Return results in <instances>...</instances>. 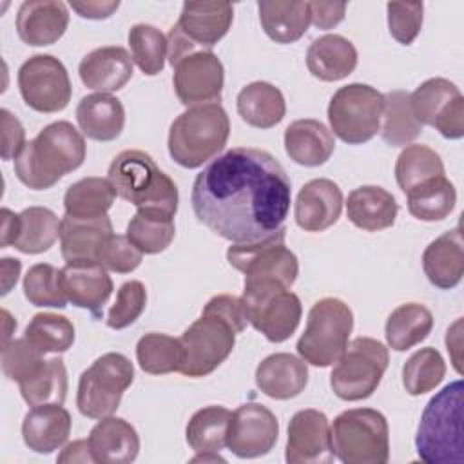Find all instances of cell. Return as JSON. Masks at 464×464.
<instances>
[{"instance_id":"cell-1","label":"cell","mask_w":464,"mask_h":464,"mask_svg":"<svg viewBox=\"0 0 464 464\" xmlns=\"http://www.w3.org/2000/svg\"><path fill=\"white\" fill-rule=\"evenodd\" d=\"M292 183L266 150L234 147L196 176L190 203L196 218L223 239L252 243L281 227L290 210Z\"/></svg>"},{"instance_id":"cell-2","label":"cell","mask_w":464,"mask_h":464,"mask_svg":"<svg viewBox=\"0 0 464 464\" xmlns=\"http://www.w3.org/2000/svg\"><path fill=\"white\" fill-rule=\"evenodd\" d=\"M85 140L69 121L60 120L44 127L25 143L14 160L16 178L33 190H45L85 160Z\"/></svg>"},{"instance_id":"cell-3","label":"cell","mask_w":464,"mask_h":464,"mask_svg":"<svg viewBox=\"0 0 464 464\" xmlns=\"http://www.w3.org/2000/svg\"><path fill=\"white\" fill-rule=\"evenodd\" d=\"M415 448L426 464H464L460 379L446 384L428 401L417 428Z\"/></svg>"},{"instance_id":"cell-4","label":"cell","mask_w":464,"mask_h":464,"mask_svg":"<svg viewBox=\"0 0 464 464\" xmlns=\"http://www.w3.org/2000/svg\"><path fill=\"white\" fill-rule=\"evenodd\" d=\"M228 134L230 120L221 103L194 105L170 123L169 154L178 165L198 169L225 149Z\"/></svg>"},{"instance_id":"cell-5","label":"cell","mask_w":464,"mask_h":464,"mask_svg":"<svg viewBox=\"0 0 464 464\" xmlns=\"http://www.w3.org/2000/svg\"><path fill=\"white\" fill-rule=\"evenodd\" d=\"M107 179L116 196L132 203L136 208L163 210L176 214L178 187L143 150H123L109 165Z\"/></svg>"},{"instance_id":"cell-6","label":"cell","mask_w":464,"mask_h":464,"mask_svg":"<svg viewBox=\"0 0 464 464\" xmlns=\"http://www.w3.org/2000/svg\"><path fill=\"white\" fill-rule=\"evenodd\" d=\"M330 433L334 455L344 464H386L390 459L388 420L373 408L339 413Z\"/></svg>"},{"instance_id":"cell-7","label":"cell","mask_w":464,"mask_h":464,"mask_svg":"<svg viewBox=\"0 0 464 464\" xmlns=\"http://www.w3.org/2000/svg\"><path fill=\"white\" fill-rule=\"evenodd\" d=\"M353 328L350 306L337 297H323L312 304L304 332L297 341L299 357L312 366L334 364L348 346Z\"/></svg>"},{"instance_id":"cell-8","label":"cell","mask_w":464,"mask_h":464,"mask_svg":"<svg viewBox=\"0 0 464 464\" xmlns=\"http://www.w3.org/2000/svg\"><path fill=\"white\" fill-rule=\"evenodd\" d=\"M243 301L248 323L272 343L286 341L299 326L301 301L285 285L268 279H245Z\"/></svg>"},{"instance_id":"cell-9","label":"cell","mask_w":464,"mask_h":464,"mask_svg":"<svg viewBox=\"0 0 464 464\" xmlns=\"http://www.w3.org/2000/svg\"><path fill=\"white\" fill-rule=\"evenodd\" d=\"M132 381L134 366L123 353H103L80 375L76 393L80 413L98 420L112 415Z\"/></svg>"},{"instance_id":"cell-10","label":"cell","mask_w":464,"mask_h":464,"mask_svg":"<svg viewBox=\"0 0 464 464\" xmlns=\"http://www.w3.org/2000/svg\"><path fill=\"white\" fill-rule=\"evenodd\" d=\"M388 348L372 337H355L335 361L330 386L343 401L368 399L382 381L388 368Z\"/></svg>"},{"instance_id":"cell-11","label":"cell","mask_w":464,"mask_h":464,"mask_svg":"<svg viewBox=\"0 0 464 464\" xmlns=\"http://www.w3.org/2000/svg\"><path fill=\"white\" fill-rule=\"evenodd\" d=\"M384 94L366 83L339 87L328 103V121L334 134L348 145L370 141L381 129Z\"/></svg>"},{"instance_id":"cell-12","label":"cell","mask_w":464,"mask_h":464,"mask_svg":"<svg viewBox=\"0 0 464 464\" xmlns=\"http://www.w3.org/2000/svg\"><path fill=\"white\" fill-rule=\"evenodd\" d=\"M234 7L228 2H185L178 24L169 31L170 65L192 51H210L230 29Z\"/></svg>"},{"instance_id":"cell-13","label":"cell","mask_w":464,"mask_h":464,"mask_svg":"<svg viewBox=\"0 0 464 464\" xmlns=\"http://www.w3.org/2000/svg\"><path fill=\"white\" fill-rule=\"evenodd\" d=\"M234 328L214 314H201L179 337V373L205 377L212 373L234 350Z\"/></svg>"},{"instance_id":"cell-14","label":"cell","mask_w":464,"mask_h":464,"mask_svg":"<svg viewBox=\"0 0 464 464\" xmlns=\"http://www.w3.org/2000/svg\"><path fill=\"white\" fill-rule=\"evenodd\" d=\"M286 228L281 227L265 239L252 243H232L227 250L230 266L245 274V279L277 281L290 288L299 274L295 254L285 245Z\"/></svg>"},{"instance_id":"cell-15","label":"cell","mask_w":464,"mask_h":464,"mask_svg":"<svg viewBox=\"0 0 464 464\" xmlns=\"http://www.w3.org/2000/svg\"><path fill=\"white\" fill-rule=\"evenodd\" d=\"M18 89L27 107L51 114L63 111L72 94L65 65L53 54H34L18 69Z\"/></svg>"},{"instance_id":"cell-16","label":"cell","mask_w":464,"mask_h":464,"mask_svg":"<svg viewBox=\"0 0 464 464\" xmlns=\"http://www.w3.org/2000/svg\"><path fill=\"white\" fill-rule=\"evenodd\" d=\"M411 111L420 125L435 127L448 140L464 136V98L446 78H430L410 94Z\"/></svg>"},{"instance_id":"cell-17","label":"cell","mask_w":464,"mask_h":464,"mask_svg":"<svg viewBox=\"0 0 464 464\" xmlns=\"http://www.w3.org/2000/svg\"><path fill=\"white\" fill-rule=\"evenodd\" d=\"M174 91L178 100L187 105L219 103L225 69L212 51H192L172 63Z\"/></svg>"},{"instance_id":"cell-18","label":"cell","mask_w":464,"mask_h":464,"mask_svg":"<svg viewBox=\"0 0 464 464\" xmlns=\"http://www.w3.org/2000/svg\"><path fill=\"white\" fill-rule=\"evenodd\" d=\"M279 437L276 415L259 402L241 404L232 411L227 446L239 459H256L270 453Z\"/></svg>"},{"instance_id":"cell-19","label":"cell","mask_w":464,"mask_h":464,"mask_svg":"<svg viewBox=\"0 0 464 464\" xmlns=\"http://www.w3.org/2000/svg\"><path fill=\"white\" fill-rule=\"evenodd\" d=\"M332 433L326 415L306 408L292 415L285 459L288 464H328L334 460Z\"/></svg>"},{"instance_id":"cell-20","label":"cell","mask_w":464,"mask_h":464,"mask_svg":"<svg viewBox=\"0 0 464 464\" xmlns=\"http://www.w3.org/2000/svg\"><path fill=\"white\" fill-rule=\"evenodd\" d=\"M60 277L67 301L100 317V310L114 288L107 268L96 259L67 261L65 266L60 268Z\"/></svg>"},{"instance_id":"cell-21","label":"cell","mask_w":464,"mask_h":464,"mask_svg":"<svg viewBox=\"0 0 464 464\" xmlns=\"http://www.w3.org/2000/svg\"><path fill=\"white\" fill-rule=\"evenodd\" d=\"M341 210L343 192L339 185L328 178H317L301 187L294 205V218L303 230L323 232L339 219Z\"/></svg>"},{"instance_id":"cell-22","label":"cell","mask_w":464,"mask_h":464,"mask_svg":"<svg viewBox=\"0 0 464 464\" xmlns=\"http://www.w3.org/2000/svg\"><path fill=\"white\" fill-rule=\"evenodd\" d=\"M69 25V11L58 0H25L16 13V33L33 47L58 42Z\"/></svg>"},{"instance_id":"cell-23","label":"cell","mask_w":464,"mask_h":464,"mask_svg":"<svg viewBox=\"0 0 464 464\" xmlns=\"http://www.w3.org/2000/svg\"><path fill=\"white\" fill-rule=\"evenodd\" d=\"M132 63V56L125 47L107 45L85 54L78 65V74L85 87L111 94L130 80Z\"/></svg>"},{"instance_id":"cell-24","label":"cell","mask_w":464,"mask_h":464,"mask_svg":"<svg viewBox=\"0 0 464 464\" xmlns=\"http://www.w3.org/2000/svg\"><path fill=\"white\" fill-rule=\"evenodd\" d=\"M71 413L62 404L33 406L22 420V439L34 453H53L71 435Z\"/></svg>"},{"instance_id":"cell-25","label":"cell","mask_w":464,"mask_h":464,"mask_svg":"<svg viewBox=\"0 0 464 464\" xmlns=\"http://www.w3.org/2000/svg\"><path fill=\"white\" fill-rule=\"evenodd\" d=\"M256 384L270 399L286 401L297 397L308 384V366L292 353H272L257 364Z\"/></svg>"},{"instance_id":"cell-26","label":"cell","mask_w":464,"mask_h":464,"mask_svg":"<svg viewBox=\"0 0 464 464\" xmlns=\"http://www.w3.org/2000/svg\"><path fill=\"white\" fill-rule=\"evenodd\" d=\"M89 448L94 462L129 464L140 451V437L130 422L121 417H103L89 433Z\"/></svg>"},{"instance_id":"cell-27","label":"cell","mask_w":464,"mask_h":464,"mask_svg":"<svg viewBox=\"0 0 464 464\" xmlns=\"http://www.w3.org/2000/svg\"><path fill=\"white\" fill-rule=\"evenodd\" d=\"M422 268L428 281L440 288H455L464 276V241L460 227L433 239L422 252Z\"/></svg>"},{"instance_id":"cell-28","label":"cell","mask_w":464,"mask_h":464,"mask_svg":"<svg viewBox=\"0 0 464 464\" xmlns=\"http://www.w3.org/2000/svg\"><path fill=\"white\" fill-rule=\"evenodd\" d=\"M334 149V134L319 120H295L285 129V150L297 165L319 167L330 160Z\"/></svg>"},{"instance_id":"cell-29","label":"cell","mask_w":464,"mask_h":464,"mask_svg":"<svg viewBox=\"0 0 464 464\" xmlns=\"http://www.w3.org/2000/svg\"><path fill=\"white\" fill-rule=\"evenodd\" d=\"M399 205L392 192L379 185L353 188L346 199V216L352 225L366 232L390 228L395 223Z\"/></svg>"},{"instance_id":"cell-30","label":"cell","mask_w":464,"mask_h":464,"mask_svg":"<svg viewBox=\"0 0 464 464\" xmlns=\"http://www.w3.org/2000/svg\"><path fill=\"white\" fill-rule=\"evenodd\" d=\"M306 67L312 76L323 82L343 80L357 67V49L341 34H323L310 44Z\"/></svg>"},{"instance_id":"cell-31","label":"cell","mask_w":464,"mask_h":464,"mask_svg":"<svg viewBox=\"0 0 464 464\" xmlns=\"http://www.w3.org/2000/svg\"><path fill=\"white\" fill-rule=\"evenodd\" d=\"M76 121L87 138L112 141L125 127V109L116 96L103 92L87 94L76 105Z\"/></svg>"},{"instance_id":"cell-32","label":"cell","mask_w":464,"mask_h":464,"mask_svg":"<svg viewBox=\"0 0 464 464\" xmlns=\"http://www.w3.org/2000/svg\"><path fill=\"white\" fill-rule=\"evenodd\" d=\"M112 234V223L107 216L98 219H76L71 216H63L60 225L62 256L65 261H98L100 248Z\"/></svg>"},{"instance_id":"cell-33","label":"cell","mask_w":464,"mask_h":464,"mask_svg":"<svg viewBox=\"0 0 464 464\" xmlns=\"http://www.w3.org/2000/svg\"><path fill=\"white\" fill-rule=\"evenodd\" d=\"M236 107L241 120L256 129L276 127L286 112L283 92L268 82H252L245 85L237 94Z\"/></svg>"},{"instance_id":"cell-34","label":"cell","mask_w":464,"mask_h":464,"mask_svg":"<svg viewBox=\"0 0 464 464\" xmlns=\"http://www.w3.org/2000/svg\"><path fill=\"white\" fill-rule=\"evenodd\" d=\"M261 27L276 44L297 42L310 25L308 2L265 0L257 2Z\"/></svg>"},{"instance_id":"cell-35","label":"cell","mask_w":464,"mask_h":464,"mask_svg":"<svg viewBox=\"0 0 464 464\" xmlns=\"http://www.w3.org/2000/svg\"><path fill=\"white\" fill-rule=\"evenodd\" d=\"M433 328V314L420 303H404L386 319V343L395 352H406L422 343Z\"/></svg>"},{"instance_id":"cell-36","label":"cell","mask_w":464,"mask_h":464,"mask_svg":"<svg viewBox=\"0 0 464 464\" xmlns=\"http://www.w3.org/2000/svg\"><path fill=\"white\" fill-rule=\"evenodd\" d=\"M116 199L112 183L105 178H83L67 187L63 196L65 216L76 219H98L107 216Z\"/></svg>"},{"instance_id":"cell-37","label":"cell","mask_w":464,"mask_h":464,"mask_svg":"<svg viewBox=\"0 0 464 464\" xmlns=\"http://www.w3.org/2000/svg\"><path fill=\"white\" fill-rule=\"evenodd\" d=\"M174 216L163 210L138 208L127 225L125 236L143 254H160L174 239Z\"/></svg>"},{"instance_id":"cell-38","label":"cell","mask_w":464,"mask_h":464,"mask_svg":"<svg viewBox=\"0 0 464 464\" xmlns=\"http://www.w3.org/2000/svg\"><path fill=\"white\" fill-rule=\"evenodd\" d=\"M381 121V138L392 147L408 145L422 132V125L417 121L411 111L410 92L401 89L384 94Z\"/></svg>"},{"instance_id":"cell-39","label":"cell","mask_w":464,"mask_h":464,"mask_svg":"<svg viewBox=\"0 0 464 464\" xmlns=\"http://www.w3.org/2000/svg\"><path fill=\"white\" fill-rule=\"evenodd\" d=\"M232 413L223 406L198 410L185 430L188 446L196 453H219L227 446V433Z\"/></svg>"},{"instance_id":"cell-40","label":"cell","mask_w":464,"mask_h":464,"mask_svg":"<svg viewBox=\"0 0 464 464\" xmlns=\"http://www.w3.org/2000/svg\"><path fill=\"white\" fill-rule=\"evenodd\" d=\"M406 198L408 210L413 218L420 221H442L455 208L457 190L446 176H440L411 188L406 192Z\"/></svg>"},{"instance_id":"cell-41","label":"cell","mask_w":464,"mask_h":464,"mask_svg":"<svg viewBox=\"0 0 464 464\" xmlns=\"http://www.w3.org/2000/svg\"><path fill=\"white\" fill-rule=\"evenodd\" d=\"M22 399L29 406L63 404L67 397V370L60 357L44 361L27 379L18 382Z\"/></svg>"},{"instance_id":"cell-42","label":"cell","mask_w":464,"mask_h":464,"mask_svg":"<svg viewBox=\"0 0 464 464\" xmlns=\"http://www.w3.org/2000/svg\"><path fill=\"white\" fill-rule=\"evenodd\" d=\"M444 176V163L440 156L420 143L406 145L395 161V179L399 188L406 194L411 188Z\"/></svg>"},{"instance_id":"cell-43","label":"cell","mask_w":464,"mask_h":464,"mask_svg":"<svg viewBox=\"0 0 464 464\" xmlns=\"http://www.w3.org/2000/svg\"><path fill=\"white\" fill-rule=\"evenodd\" d=\"M62 221L47 207H29L20 212V232L14 248L24 254H42L60 237Z\"/></svg>"},{"instance_id":"cell-44","label":"cell","mask_w":464,"mask_h":464,"mask_svg":"<svg viewBox=\"0 0 464 464\" xmlns=\"http://www.w3.org/2000/svg\"><path fill=\"white\" fill-rule=\"evenodd\" d=\"M24 337L45 353H63L74 343V326L65 315L42 312L33 315L25 326Z\"/></svg>"},{"instance_id":"cell-45","label":"cell","mask_w":464,"mask_h":464,"mask_svg":"<svg viewBox=\"0 0 464 464\" xmlns=\"http://www.w3.org/2000/svg\"><path fill=\"white\" fill-rule=\"evenodd\" d=\"M136 359L140 368L150 375L178 372L181 361L179 339L160 332L145 334L136 344Z\"/></svg>"},{"instance_id":"cell-46","label":"cell","mask_w":464,"mask_h":464,"mask_svg":"<svg viewBox=\"0 0 464 464\" xmlns=\"http://www.w3.org/2000/svg\"><path fill=\"white\" fill-rule=\"evenodd\" d=\"M446 375V362L439 350L428 346L410 355L402 366V386L410 395L435 390Z\"/></svg>"},{"instance_id":"cell-47","label":"cell","mask_w":464,"mask_h":464,"mask_svg":"<svg viewBox=\"0 0 464 464\" xmlns=\"http://www.w3.org/2000/svg\"><path fill=\"white\" fill-rule=\"evenodd\" d=\"M129 45L132 62L147 76L160 74L165 67L169 51L167 36L150 24H136L129 29Z\"/></svg>"},{"instance_id":"cell-48","label":"cell","mask_w":464,"mask_h":464,"mask_svg":"<svg viewBox=\"0 0 464 464\" xmlns=\"http://www.w3.org/2000/svg\"><path fill=\"white\" fill-rule=\"evenodd\" d=\"M24 295L34 306H67V295L62 286L60 270L49 263H38L27 270L24 277Z\"/></svg>"},{"instance_id":"cell-49","label":"cell","mask_w":464,"mask_h":464,"mask_svg":"<svg viewBox=\"0 0 464 464\" xmlns=\"http://www.w3.org/2000/svg\"><path fill=\"white\" fill-rule=\"evenodd\" d=\"M147 290L140 281H127L120 286L114 304L107 312V326L112 330H123L130 326L145 310Z\"/></svg>"},{"instance_id":"cell-50","label":"cell","mask_w":464,"mask_h":464,"mask_svg":"<svg viewBox=\"0 0 464 464\" xmlns=\"http://www.w3.org/2000/svg\"><path fill=\"white\" fill-rule=\"evenodd\" d=\"M44 362V353L25 337L13 339L2 346V372L7 379L22 382L31 377Z\"/></svg>"},{"instance_id":"cell-51","label":"cell","mask_w":464,"mask_h":464,"mask_svg":"<svg viewBox=\"0 0 464 464\" xmlns=\"http://www.w3.org/2000/svg\"><path fill=\"white\" fill-rule=\"evenodd\" d=\"M390 34L402 45H410L422 27V2H388Z\"/></svg>"},{"instance_id":"cell-52","label":"cell","mask_w":464,"mask_h":464,"mask_svg":"<svg viewBox=\"0 0 464 464\" xmlns=\"http://www.w3.org/2000/svg\"><path fill=\"white\" fill-rule=\"evenodd\" d=\"M143 252H140L127 236L112 234L105 239L98 254V263L116 274H129L141 265Z\"/></svg>"},{"instance_id":"cell-53","label":"cell","mask_w":464,"mask_h":464,"mask_svg":"<svg viewBox=\"0 0 464 464\" xmlns=\"http://www.w3.org/2000/svg\"><path fill=\"white\" fill-rule=\"evenodd\" d=\"M203 312L221 317L223 321H227L234 328L236 334H241L246 328V324H250L243 297H236V295H230V294L214 295L212 299H208Z\"/></svg>"},{"instance_id":"cell-54","label":"cell","mask_w":464,"mask_h":464,"mask_svg":"<svg viewBox=\"0 0 464 464\" xmlns=\"http://www.w3.org/2000/svg\"><path fill=\"white\" fill-rule=\"evenodd\" d=\"M2 116V160H16L25 147V130L18 118L7 109L0 111Z\"/></svg>"},{"instance_id":"cell-55","label":"cell","mask_w":464,"mask_h":464,"mask_svg":"<svg viewBox=\"0 0 464 464\" xmlns=\"http://www.w3.org/2000/svg\"><path fill=\"white\" fill-rule=\"evenodd\" d=\"M310 24L317 29H332L343 22L346 13L344 2H308Z\"/></svg>"},{"instance_id":"cell-56","label":"cell","mask_w":464,"mask_h":464,"mask_svg":"<svg viewBox=\"0 0 464 464\" xmlns=\"http://www.w3.org/2000/svg\"><path fill=\"white\" fill-rule=\"evenodd\" d=\"M69 5H71L72 11H76L82 18L102 20V18H109V16L120 7V2H118V0H111V2L87 0V2H71Z\"/></svg>"},{"instance_id":"cell-57","label":"cell","mask_w":464,"mask_h":464,"mask_svg":"<svg viewBox=\"0 0 464 464\" xmlns=\"http://www.w3.org/2000/svg\"><path fill=\"white\" fill-rule=\"evenodd\" d=\"M20 232V214H14L9 208H2V237H0V246H13Z\"/></svg>"},{"instance_id":"cell-58","label":"cell","mask_w":464,"mask_h":464,"mask_svg":"<svg viewBox=\"0 0 464 464\" xmlns=\"http://www.w3.org/2000/svg\"><path fill=\"white\" fill-rule=\"evenodd\" d=\"M58 462H94L89 440H74L67 444L58 455Z\"/></svg>"},{"instance_id":"cell-59","label":"cell","mask_w":464,"mask_h":464,"mask_svg":"<svg viewBox=\"0 0 464 464\" xmlns=\"http://www.w3.org/2000/svg\"><path fill=\"white\" fill-rule=\"evenodd\" d=\"M20 268H22V265L18 259H13V257L2 259V295L9 294L11 288L16 285Z\"/></svg>"},{"instance_id":"cell-60","label":"cell","mask_w":464,"mask_h":464,"mask_svg":"<svg viewBox=\"0 0 464 464\" xmlns=\"http://www.w3.org/2000/svg\"><path fill=\"white\" fill-rule=\"evenodd\" d=\"M2 317H4V341H2V346H5L9 343V337H11L13 330L16 328V321L11 317V314L7 310H2Z\"/></svg>"},{"instance_id":"cell-61","label":"cell","mask_w":464,"mask_h":464,"mask_svg":"<svg viewBox=\"0 0 464 464\" xmlns=\"http://www.w3.org/2000/svg\"><path fill=\"white\" fill-rule=\"evenodd\" d=\"M216 460H223V457L219 453H198L192 462H216Z\"/></svg>"}]
</instances>
